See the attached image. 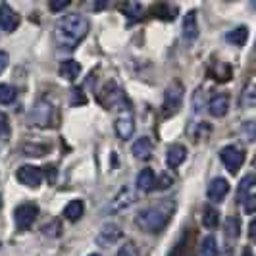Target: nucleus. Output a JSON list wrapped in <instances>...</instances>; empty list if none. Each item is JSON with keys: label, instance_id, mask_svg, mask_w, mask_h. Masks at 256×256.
Returning <instances> with one entry per match:
<instances>
[{"label": "nucleus", "instance_id": "26", "mask_svg": "<svg viewBox=\"0 0 256 256\" xmlns=\"http://www.w3.org/2000/svg\"><path fill=\"white\" fill-rule=\"evenodd\" d=\"M243 106H252L256 104V85H248L243 92Z\"/></svg>", "mask_w": 256, "mask_h": 256}, {"label": "nucleus", "instance_id": "23", "mask_svg": "<svg viewBox=\"0 0 256 256\" xmlns=\"http://www.w3.org/2000/svg\"><path fill=\"white\" fill-rule=\"evenodd\" d=\"M200 252H202V256H218L220 254L218 241H216L212 235L204 237V241L200 244Z\"/></svg>", "mask_w": 256, "mask_h": 256}, {"label": "nucleus", "instance_id": "21", "mask_svg": "<svg viewBox=\"0 0 256 256\" xmlns=\"http://www.w3.org/2000/svg\"><path fill=\"white\" fill-rule=\"evenodd\" d=\"M220 224V212L216 208H206L202 214V226L206 230H216Z\"/></svg>", "mask_w": 256, "mask_h": 256}, {"label": "nucleus", "instance_id": "7", "mask_svg": "<svg viewBox=\"0 0 256 256\" xmlns=\"http://www.w3.org/2000/svg\"><path fill=\"white\" fill-rule=\"evenodd\" d=\"M122 237H124V231L120 230L116 224H106L100 230V233L96 235V244L102 246V248H108L114 243H118Z\"/></svg>", "mask_w": 256, "mask_h": 256}, {"label": "nucleus", "instance_id": "32", "mask_svg": "<svg viewBox=\"0 0 256 256\" xmlns=\"http://www.w3.org/2000/svg\"><path fill=\"white\" fill-rule=\"evenodd\" d=\"M172 183H174V178H172V176H168V174H162V176H160V180L156 181V187L164 191V189H168V187H172Z\"/></svg>", "mask_w": 256, "mask_h": 256}, {"label": "nucleus", "instance_id": "1", "mask_svg": "<svg viewBox=\"0 0 256 256\" xmlns=\"http://www.w3.org/2000/svg\"><path fill=\"white\" fill-rule=\"evenodd\" d=\"M87 33H89V22L79 14H70L60 18V22L54 27L56 42L64 48H76Z\"/></svg>", "mask_w": 256, "mask_h": 256}, {"label": "nucleus", "instance_id": "3", "mask_svg": "<svg viewBox=\"0 0 256 256\" xmlns=\"http://www.w3.org/2000/svg\"><path fill=\"white\" fill-rule=\"evenodd\" d=\"M183 94H185L183 85H181L180 81H172L170 87L166 89V92H164V108H162L164 116L170 118V116L180 112L181 104H183Z\"/></svg>", "mask_w": 256, "mask_h": 256}, {"label": "nucleus", "instance_id": "39", "mask_svg": "<svg viewBox=\"0 0 256 256\" xmlns=\"http://www.w3.org/2000/svg\"><path fill=\"white\" fill-rule=\"evenodd\" d=\"M243 256H252V254H250V252H248V250H244V252H243Z\"/></svg>", "mask_w": 256, "mask_h": 256}, {"label": "nucleus", "instance_id": "36", "mask_svg": "<svg viewBox=\"0 0 256 256\" xmlns=\"http://www.w3.org/2000/svg\"><path fill=\"white\" fill-rule=\"evenodd\" d=\"M108 2H110V0H98V2H96V6H94V10H96V12L104 10V6H108Z\"/></svg>", "mask_w": 256, "mask_h": 256}, {"label": "nucleus", "instance_id": "31", "mask_svg": "<svg viewBox=\"0 0 256 256\" xmlns=\"http://www.w3.org/2000/svg\"><path fill=\"white\" fill-rule=\"evenodd\" d=\"M254 185H256V176H252V174H250V176H246V178L239 183V194L246 192L250 187H254Z\"/></svg>", "mask_w": 256, "mask_h": 256}, {"label": "nucleus", "instance_id": "12", "mask_svg": "<svg viewBox=\"0 0 256 256\" xmlns=\"http://www.w3.org/2000/svg\"><path fill=\"white\" fill-rule=\"evenodd\" d=\"M50 118H52V106L48 102H38L33 110H31V116H29V122L33 126H50Z\"/></svg>", "mask_w": 256, "mask_h": 256}, {"label": "nucleus", "instance_id": "37", "mask_svg": "<svg viewBox=\"0 0 256 256\" xmlns=\"http://www.w3.org/2000/svg\"><path fill=\"white\" fill-rule=\"evenodd\" d=\"M248 235L250 237H256V218L250 222V226H248Z\"/></svg>", "mask_w": 256, "mask_h": 256}, {"label": "nucleus", "instance_id": "34", "mask_svg": "<svg viewBox=\"0 0 256 256\" xmlns=\"http://www.w3.org/2000/svg\"><path fill=\"white\" fill-rule=\"evenodd\" d=\"M152 14H154V16H160V18L168 20V6H166V4H158V6L152 10Z\"/></svg>", "mask_w": 256, "mask_h": 256}, {"label": "nucleus", "instance_id": "33", "mask_svg": "<svg viewBox=\"0 0 256 256\" xmlns=\"http://www.w3.org/2000/svg\"><path fill=\"white\" fill-rule=\"evenodd\" d=\"M243 131H244V135H246V139H248V141H252V139L256 137V126L254 124H244Z\"/></svg>", "mask_w": 256, "mask_h": 256}, {"label": "nucleus", "instance_id": "17", "mask_svg": "<svg viewBox=\"0 0 256 256\" xmlns=\"http://www.w3.org/2000/svg\"><path fill=\"white\" fill-rule=\"evenodd\" d=\"M58 74L64 77V79H68V81H74L81 74V64L76 62V60H64L60 64V68H58Z\"/></svg>", "mask_w": 256, "mask_h": 256}, {"label": "nucleus", "instance_id": "24", "mask_svg": "<svg viewBox=\"0 0 256 256\" xmlns=\"http://www.w3.org/2000/svg\"><path fill=\"white\" fill-rule=\"evenodd\" d=\"M120 10L126 14L128 18H131V20L141 18V16H142V6L139 4V2H122Z\"/></svg>", "mask_w": 256, "mask_h": 256}, {"label": "nucleus", "instance_id": "10", "mask_svg": "<svg viewBox=\"0 0 256 256\" xmlns=\"http://www.w3.org/2000/svg\"><path fill=\"white\" fill-rule=\"evenodd\" d=\"M18 181L22 185H27V187H38L42 183V170H38L35 166H22L16 174Z\"/></svg>", "mask_w": 256, "mask_h": 256}, {"label": "nucleus", "instance_id": "28", "mask_svg": "<svg viewBox=\"0 0 256 256\" xmlns=\"http://www.w3.org/2000/svg\"><path fill=\"white\" fill-rule=\"evenodd\" d=\"M72 4V0H50L48 2V8H50V12H62V10H66L68 6Z\"/></svg>", "mask_w": 256, "mask_h": 256}, {"label": "nucleus", "instance_id": "9", "mask_svg": "<svg viewBox=\"0 0 256 256\" xmlns=\"http://www.w3.org/2000/svg\"><path fill=\"white\" fill-rule=\"evenodd\" d=\"M181 35L185 42H194L198 38V20H196V12L191 10L183 16V26H181Z\"/></svg>", "mask_w": 256, "mask_h": 256}, {"label": "nucleus", "instance_id": "38", "mask_svg": "<svg viewBox=\"0 0 256 256\" xmlns=\"http://www.w3.org/2000/svg\"><path fill=\"white\" fill-rule=\"evenodd\" d=\"M248 4H250V8H254L256 10V0H248Z\"/></svg>", "mask_w": 256, "mask_h": 256}, {"label": "nucleus", "instance_id": "27", "mask_svg": "<svg viewBox=\"0 0 256 256\" xmlns=\"http://www.w3.org/2000/svg\"><path fill=\"white\" fill-rule=\"evenodd\" d=\"M118 256H139V250L133 243H124L118 250Z\"/></svg>", "mask_w": 256, "mask_h": 256}, {"label": "nucleus", "instance_id": "30", "mask_svg": "<svg viewBox=\"0 0 256 256\" xmlns=\"http://www.w3.org/2000/svg\"><path fill=\"white\" fill-rule=\"evenodd\" d=\"M243 210L246 214L256 212V194H246L243 200Z\"/></svg>", "mask_w": 256, "mask_h": 256}, {"label": "nucleus", "instance_id": "15", "mask_svg": "<svg viewBox=\"0 0 256 256\" xmlns=\"http://www.w3.org/2000/svg\"><path fill=\"white\" fill-rule=\"evenodd\" d=\"M185 158H187V148L183 144H172L166 152V164L168 168H180Z\"/></svg>", "mask_w": 256, "mask_h": 256}, {"label": "nucleus", "instance_id": "25", "mask_svg": "<svg viewBox=\"0 0 256 256\" xmlns=\"http://www.w3.org/2000/svg\"><path fill=\"white\" fill-rule=\"evenodd\" d=\"M241 233V224H239V218L231 216V218L226 220V235L228 239H237Z\"/></svg>", "mask_w": 256, "mask_h": 256}, {"label": "nucleus", "instance_id": "18", "mask_svg": "<svg viewBox=\"0 0 256 256\" xmlns=\"http://www.w3.org/2000/svg\"><path fill=\"white\" fill-rule=\"evenodd\" d=\"M150 152H152V142H150L148 137H141L133 144V156L137 160H146L150 156Z\"/></svg>", "mask_w": 256, "mask_h": 256}, {"label": "nucleus", "instance_id": "8", "mask_svg": "<svg viewBox=\"0 0 256 256\" xmlns=\"http://www.w3.org/2000/svg\"><path fill=\"white\" fill-rule=\"evenodd\" d=\"M20 26V14L14 12L8 2L0 4V29L6 33H12Z\"/></svg>", "mask_w": 256, "mask_h": 256}, {"label": "nucleus", "instance_id": "41", "mask_svg": "<svg viewBox=\"0 0 256 256\" xmlns=\"http://www.w3.org/2000/svg\"><path fill=\"white\" fill-rule=\"evenodd\" d=\"M0 206H2V198H0Z\"/></svg>", "mask_w": 256, "mask_h": 256}, {"label": "nucleus", "instance_id": "13", "mask_svg": "<svg viewBox=\"0 0 256 256\" xmlns=\"http://www.w3.org/2000/svg\"><path fill=\"white\" fill-rule=\"evenodd\" d=\"M230 192V183L228 180H224V178H216V180L210 181V185H208V198L212 200V202H222L224 198H226V194Z\"/></svg>", "mask_w": 256, "mask_h": 256}, {"label": "nucleus", "instance_id": "40", "mask_svg": "<svg viewBox=\"0 0 256 256\" xmlns=\"http://www.w3.org/2000/svg\"><path fill=\"white\" fill-rule=\"evenodd\" d=\"M90 256H100V254H90Z\"/></svg>", "mask_w": 256, "mask_h": 256}, {"label": "nucleus", "instance_id": "6", "mask_svg": "<svg viewBox=\"0 0 256 256\" xmlns=\"http://www.w3.org/2000/svg\"><path fill=\"white\" fill-rule=\"evenodd\" d=\"M135 200H137L135 191H133L131 187H124V189L114 196V200L108 204V210H104V212H108V214H116V212H120V210H126V208L133 204Z\"/></svg>", "mask_w": 256, "mask_h": 256}, {"label": "nucleus", "instance_id": "35", "mask_svg": "<svg viewBox=\"0 0 256 256\" xmlns=\"http://www.w3.org/2000/svg\"><path fill=\"white\" fill-rule=\"evenodd\" d=\"M8 62H10V58H8V54L4 50H0V74L8 68Z\"/></svg>", "mask_w": 256, "mask_h": 256}, {"label": "nucleus", "instance_id": "14", "mask_svg": "<svg viewBox=\"0 0 256 256\" xmlns=\"http://www.w3.org/2000/svg\"><path fill=\"white\" fill-rule=\"evenodd\" d=\"M228 108H230V96L226 92H220V94H214L212 100L208 104V110L214 118H222V116L228 114Z\"/></svg>", "mask_w": 256, "mask_h": 256}, {"label": "nucleus", "instance_id": "29", "mask_svg": "<svg viewBox=\"0 0 256 256\" xmlns=\"http://www.w3.org/2000/svg\"><path fill=\"white\" fill-rule=\"evenodd\" d=\"M8 137H10V124L6 114L0 112V139H8Z\"/></svg>", "mask_w": 256, "mask_h": 256}, {"label": "nucleus", "instance_id": "19", "mask_svg": "<svg viewBox=\"0 0 256 256\" xmlns=\"http://www.w3.org/2000/svg\"><path fill=\"white\" fill-rule=\"evenodd\" d=\"M228 42H231V44H235V46H243L244 42H246V38H248V29L244 26H239L235 27L233 31H230L228 33Z\"/></svg>", "mask_w": 256, "mask_h": 256}, {"label": "nucleus", "instance_id": "16", "mask_svg": "<svg viewBox=\"0 0 256 256\" xmlns=\"http://www.w3.org/2000/svg\"><path fill=\"white\" fill-rule=\"evenodd\" d=\"M152 187H156V176H154V172L150 168H144L137 176V189L142 192H148Z\"/></svg>", "mask_w": 256, "mask_h": 256}, {"label": "nucleus", "instance_id": "11", "mask_svg": "<svg viewBox=\"0 0 256 256\" xmlns=\"http://www.w3.org/2000/svg\"><path fill=\"white\" fill-rule=\"evenodd\" d=\"M133 131H135L133 116H131L129 110H124L122 114L118 116V120H116V133H118V137L122 141H128V139H131Z\"/></svg>", "mask_w": 256, "mask_h": 256}, {"label": "nucleus", "instance_id": "5", "mask_svg": "<svg viewBox=\"0 0 256 256\" xmlns=\"http://www.w3.org/2000/svg\"><path fill=\"white\" fill-rule=\"evenodd\" d=\"M220 158H222L224 166L228 168L230 174H237L244 162V152L237 146H226V148H222Z\"/></svg>", "mask_w": 256, "mask_h": 256}, {"label": "nucleus", "instance_id": "2", "mask_svg": "<svg viewBox=\"0 0 256 256\" xmlns=\"http://www.w3.org/2000/svg\"><path fill=\"white\" fill-rule=\"evenodd\" d=\"M176 204L172 200H162L154 206L142 208L141 212L135 216V224L146 233H160L168 226L170 218L174 216Z\"/></svg>", "mask_w": 256, "mask_h": 256}, {"label": "nucleus", "instance_id": "20", "mask_svg": "<svg viewBox=\"0 0 256 256\" xmlns=\"http://www.w3.org/2000/svg\"><path fill=\"white\" fill-rule=\"evenodd\" d=\"M83 212H85V204H83L81 200H72L70 204L66 206L64 216L70 220V222H77V220L83 216Z\"/></svg>", "mask_w": 256, "mask_h": 256}, {"label": "nucleus", "instance_id": "22", "mask_svg": "<svg viewBox=\"0 0 256 256\" xmlns=\"http://www.w3.org/2000/svg\"><path fill=\"white\" fill-rule=\"evenodd\" d=\"M16 96H18V90L14 89L12 85L0 83V104L8 106V104H12L16 100Z\"/></svg>", "mask_w": 256, "mask_h": 256}, {"label": "nucleus", "instance_id": "4", "mask_svg": "<svg viewBox=\"0 0 256 256\" xmlns=\"http://www.w3.org/2000/svg\"><path fill=\"white\" fill-rule=\"evenodd\" d=\"M38 216V206L33 204V202H24L16 208L14 212V222L20 230H27L29 226H33V222L37 220Z\"/></svg>", "mask_w": 256, "mask_h": 256}]
</instances>
